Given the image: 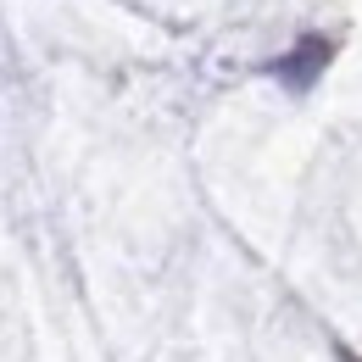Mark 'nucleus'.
I'll return each instance as SVG.
<instances>
[{
	"label": "nucleus",
	"mask_w": 362,
	"mask_h": 362,
	"mask_svg": "<svg viewBox=\"0 0 362 362\" xmlns=\"http://www.w3.org/2000/svg\"><path fill=\"white\" fill-rule=\"evenodd\" d=\"M323 56H329V45H323V40H307L290 62H279V78H290V84H313L317 67H323Z\"/></svg>",
	"instance_id": "f257e3e1"
}]
</instances>
